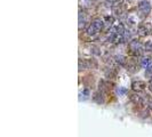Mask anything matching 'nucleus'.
Masks as SVG:
<instances>
[{
  "label": "nucleus",
  "instance_id": "obj_1",
  "mask_svg": "<svg viewBox=\"0 0 152 137\" xmlns=\"http://www.w3.org/2000/svg\"><path fill=\"white\" fill-rule=\"evenodd\" d=\"M103 27H104V23H103L102 20H99V18L94 20L90 23V25L88 27V29H87V34L88 36H95V34H97L102 30Z\"/></svg>",
  "mask_w": 152,
  "mask_h": 137
},
{
  "label": "nucleus",
  "instance_id": "obj_2",
  "mask_svg": "<svg viewBox=\"0 0 152 137\" xmlns=\"http://www.w3.org/2000/svg\"><path fill=\"white\" fill-rule=\"evenodd\" d=\"M129 49H130V53L134 56H141L143 54V47H142L141 42L137 40H133L129 42Z\"/></svg>",
  "mask_w": 152,
  "mask_h": 137
},
{
  "label": "nucleus",
  "instance_id": "obj_3",
  "mask_svg": "<svg viewBox=\"0 0 152 137\" xmlns=\"http://www.w3.org/2000/svg\"><path fill=\"white\" fill-rule=\"evenodd\" d=\"M138 12L142 14L143 16H148L151 12V3L148 0H142L141 2H138Z\"/></svg>",
  "mask_w": 152,
  "mask_h": 137
},
{
  "label": "nucleus",
  "instance_id": "obj_4",
  "mask_svg": "<svg viewBox=\"0 0 152 137\" xmlns=\"http://www.w3.org/2000/svg\"><path fill=\"white\" fill-rule=\"evenodd\" d=\"M132 88L134 92H143L145 88H146V83L144 81H141V80H137V81H134L132 83Z\"/></svg>",
  "mask_w": 152,
  "mask_h": 137
},
{
  "label": "nucleus",
  "instance_id": "obj_5",
  "mask_svg": "<svg viewBox=\"0 0 152 137\" xmlns=\"http://www.w3.org/2000/svg\"><path fill=\"white\" fill-rule=\"evenodd\" d=\"M150 32V27L146 24H141L137 27V34L139 37H146Z\"/></svg>",
  "mask_w": 152,
  "mask_h": 137
},
{
  "label": "nucleus",
  "instance_id": "obj_6",
  "mask_svg": "<svg viewBox=\"0 0 152 137\" xmlns=\"http://www.w3.org/2000/svg\"><path fill=\"white\" fill-rule=\"evenodd\" d=\"M130 99H132L136 105H143V104L145 103L144 97L138 95V94H132V95H130Z\"/></svg>",
  "mask_w": 152,
  "mask_h": 137
},
{
  "label": "nucleus",
  "instance_id": "obj_7",
  "mask_svg": "<svg viewBox=\"0 0 152 137\" xmlns=\"http://www.w3.org/2000/svg\"><path fill=\"white\" fill-rule=\"evenodd\" d=\"M114 58V62L117 63V64H119V65H126L127 64V58H126V56L124 55H117V56H114L113 57Z\"/></svg>",
  "mask_w": 152,
  "mask_h": 137
},
{
  "label": "nucleus",
  "instance_id": "obj_8",
  "mask_svg": "<svg viewBox=\"0 0 152 137\" xmlns=\"http://www.w3.org/2000/svg\"><path fill=\"white\" fill-rule=\"evenodd\" d=\"M125 31H126V30H125L124 24L119 23L118 25H116V27L111 30V33H120V34H124Z\"/></svg>",
  "mask_w": 152,
  "mask_h": 137
},
{
  "label": "nucleus",
  "instance_id": "obj_9",
  "mask_svg": "<svg viewBox=\"0 0 152 137\" xmlns=\"http://www.w3.org/2000/svg\"><path fill=\"white\" fill-rule=\"evenodd\" d=\"M113 22H114V17H113V16H106V17L104 18V21H103L105 27H110L111 25L113 24Z\"/></svg>",
  "mask_w": 152,
  "mask_h": 137
},
{
  "label": "nucleus",
  "instance_id": "obj_10",
  "mask_svg": "<svg viewBox=\"0 0 152 137\" xmlns=\"http://www.w3.org/2000/svg\"><path fill=\"white\" fill-rule=\"evenodd\" d=\"M150 64H151V59H150V57H143V58L141 59V65H142L144 68H146Z\"/></svg>",
  "mask_w": 152,
  "mask_h": 137
},
{
  "label": "nucleus",
  "instance_id": "obj_11",
  "mask_svg": "<svg viewBox=\"0 0 152 137\" xmlns=\"http://www.w3.org/2000/svg\"><path fill=\"white\" fill-rule=\"evenodd\" d=\"M85 24H86V18H85L83 14L80 12L79 13V30H81L85 27Z\"/></svg>",
  "mask_w": 152,
  "mask_h": 137
},
{
  "label": "nucleus",
  "instance_id": "obj_12",
  "mask_svg": "<svg viewBox=\"0 0 152 137\" xmlns=\"http://www.w3.org/2000/svg\"><path fill=\"white\" fill-rule=\"evenodd\" d=\"M88 96H89V92L87 90V89H83V92H80V94H79V101H85V99H87L88 98Z\"/></svg>",
  "mask_w": 152,
  "mask_h": 137
},
{
  "label": "nucleus",
  "instance_id": "obj_13",
  "mask_svg": "<svg viewBox=\"0 0 152 137\" xmlns=\"http://www.w3.org/2000/svg\"><path fill=\"white\" fill-rule=\"evenodd\" d=\"M113 13L116 15H121L124 13V9H123V7L120 5H117V6H113Z\"/></svg>",
  "mask_w": 152,
  "mask_h": 137
},
{
  "label": "nucleus",
  "instance_id": "obj_14",
  "mask_svg": "<svg viewBox=\"0 0 152 137\" xmlns=\"http://www.w3.org/2000/svg\"><path fill=\"white\" fill-rule=\"evenodd\" d=\"M116 93H117L118 96H125L127 94V89L124 88V87H118L117 90H116Z\"/></svg>",
  "mask_w": 152,
  "mask_h": 137
},
{
  "label": "nucleus",
  "instance_id": "obj_15",
  "mask_svg": "<svg viewBox=\"0 0 152 137\" xmlns=\"http://www.w3.org/2000/svg\"><path fill=\"white\" fill-rule=\"evenodd\" d=\"M88 68V63L87 61H83V59H79V70H85V68Z\"/></svg>",
  "mask_w": 152,
  "mask_h": 137
},
{
  "label": "nucleus",
  "instance_id": "obj_16",
  "mask_svg": "<svg viewBox=\"0 0 152 137\" xmlns=\"http://www.w3.org/2000/svg\"><path fill=\"white\" fill-rule=\"evenodd\" d=\"M94 99H95L96 102H98V103H103V98H102V92H101V90L97 93L96 95L94 96Z\"/></svg>",
  "mask_w": 152,
  "mask_h": 137
},
{
  "label": "nucleus",
  "instance_id": "obj_17",
  "mask_svg": "<svg viewBox=\"0 0 152 137\" xmlns=\"http://www.w3.org/2000/svg\"><path fill=\"white\" fill-rule=\"evenodd\" d=\"M145 75L148 77V78H152V62L151 64L146 68V71H145Z\"/></svg>",
  "mask_w": 152,
  "mask_h": 137
},
{
  "label": "nucleus",
  "instance_id": "obj_18",
  "mask_svg": "<svg viewBox=\"0 0 152 137\" xmlns=\"http://www.w3.org/2000/svg\"><path fill=\"white\" fill-rule=\"evenodd\" d=\"M127 22H128V24H130V25H135V24L137 23V20L134 18V17H132V16H128Z\"/></svg>",
  "mask_w": 152,
  "mask_h": 137
},
{
  "label": "nucleus",
  "instance_id": "obj_19",
  "mask_svg": "<svg viewBox=\"0 0 152 137\" xmlns=\"http://www.w3.org/2000/svg\"><path fill=\"white\" fill-rule=\"evenodd\" d=\"M145 50L146 52H152V41H148L146 43H145Z\"/></svg>",
  "mask_w": 152,
  "mask_h": 137
},
{
  "label": "nucleus",
  "instance_id": "obj_20",
  "mask_svg": "<svg viewBox=\"0 0 152 137\" xmlns=\"http://www.w3.org/2000/svg\"><path fill=\"white\" fill-rule=\"evenodd\" d=\"M148 88H149V90H150V92H152V79L150 80L149 85H148Z\"/></svg>",
  "mask_w": 152,
  "mask_h": 137
},
{
  "label": "nucleus",
  "instance_id": "obj_21",
  "mask_svg": "<svg viewBox=\"0 0 152 137\" xmlns=\"http://www.w3.org/2000/svg\"><path fill=\"white\" fill-rule=\"evenodd\" d=\"M149 108H150V109L152 110V99L150 101V102H149Z\"/></svg>",
  "mask_w": 152,
  "mask_h": 137
}]
</instances>
